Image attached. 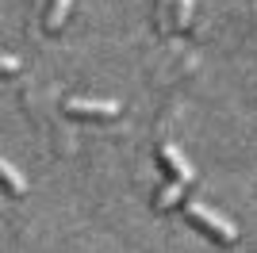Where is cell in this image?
Returning a JSON list of instances; mask_svg holds the SVG:
<instances>
[{
  "label": "cell",
  "mask_w": 257,
  "mask_h": 253,
  "mask_svg": "<svg viewBox=\"0 0 257 253\" xmlns=\"http://www.w3.org/2000/svg\"><path fill=\"white\" fill-rule=\"evenodd\" d=\"M188 215H192L200 226H204L207 234H215L223 245H234L238 242V230H234V222L226 219V215H219V211H211L207 203H200V200H192L188 203Z\"/></svg>",
  "instance_id": "obj_1"
},
{
  "label": "cell",
  "mask_w": 257,
  "mask_h": 253,
  "mask_svg": "<svg viewBox=\"0 0 257 253\" xmlns=\"http://www.w3.org/2000/svg\"><path fill=\"white\" fill-rule=\"evenodd\" d=\"M65 111H69V115L111 119V115H119L123 107H119V100H88V96H69V100H65Z\"/></svg>",
  "instance_id": "obj_2"
},
{
  "label": "cell",
  "mask_w": 257,
  "mask_h": 253,
  "mask_svg": "<svg viewBox=\"0 0 257 253\" xmlns=\"http://www.w3.org/2000/svg\"><path fill=\"white\" fill-rule=\"evenodd\" d=\"M161 161H165V169H169V173L181 180V184H192V180H196L192 161L181 158V150H177V146H161Z\"/></svg>",
  "instance_id": "obj_3"
},
{
  "label": "cell",
  "mask_w": 257,
  "mask_h": 253,
  "mask_svg": "<svg viewBox=\"0 0 257 253\" xmlns=\"http://www.w3.org/2000/svg\"><path fill=\"white\" fill-rule=\"evenodd\" d=\"M0 184H4L12 196H23V192H27V180H23V173L12 165L8 158H0Z\"/></svg>",
  "instance_id": "obj_4"
},
{
  "label": "cell",
  "mask_w": 257,
  "mask_h": 253,
  "mask_svg": "<svg viewBox=\"0 0 257 253\" xmlns=\"http://www.w3.org/2000/svg\"><path fill=\"white\" fill-rule=\"evenodd\" d=\"M69 8H73V0H54L46 12V31H62V23L69 20Z\"/></svg>",
  "instance_id": "obj_5"
},
{
  "label": "cell",
  "mask_w": 257,
  "mask_h": 253,
  "mask_svg": "<svg viewBox=\"0 0 257 253\" xmlns=\"http://www.w3.org/2000/svg\"><path fill=\"white\" fill-rule=\"evenodd\" d=\"M184 188H188V184H181V180H173V184H165V188L158 192V207H161V211L177 207V203H181V196H184Z\"/></svg>",
  "instance_id": "obj_6"
},
{
  "label": "cell",
  "mask_w": 257,
  "mask_h": 253,
  "mask_svg": "<svg viewBox=\"0 0 257 253\" xmlns=\"http://www.w3.org/2000/svg\"><path fill=\"white\" fill-rule=\"evenodd\" d=\"M20 58H16V54H0V73H20Z\"/></svg>",
  "instance_id": "obj_7"
}]
</instances>
